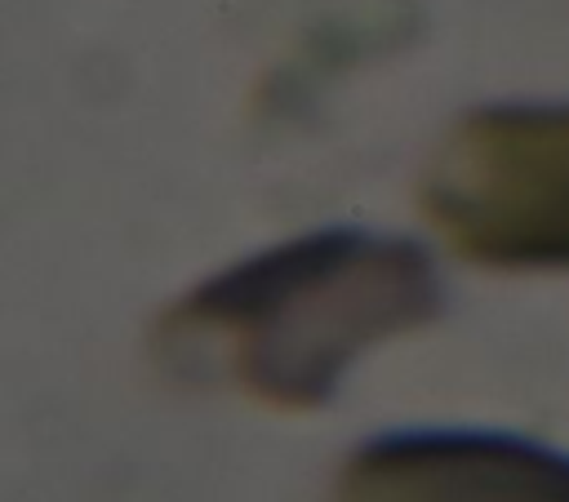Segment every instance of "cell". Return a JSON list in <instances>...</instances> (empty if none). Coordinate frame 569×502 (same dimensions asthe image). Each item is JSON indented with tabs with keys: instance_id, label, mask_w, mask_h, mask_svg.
I'll return each instance as SVG.
<instances>
[{
	"instance_id": "2",
	"label": "cell",
	"mask_w": 569,
	"mask_h": 502,
	"mask_svg": "<svg viewBox=\"0 0 569 502\" xmlns=\"http://www.w3.org/2000/svg\"><path fill=\"white\" fill-rule=\"evenodd\" d=\"M422 209L485 267H569V107H489L436 147Z\"/></svg>"
},
{
	"instance_id": "1",
	"label": "cell",
	"mask_w": 569,
	"mask_h": 502,
	"mask_svg": "<svg viewBox=\"0 0 569 502\" xmlns=\"http://www.w3.org/2000/svg\"><path fill=\"white\" fill-rule=\"evenodd\" d=\"M445 302L427 253L396 235L325 231L258 253L169 307L164 364L253 400L302 409L382 338L436 320Z\"/></svg>"
},
{
	"instance_id": "3",
	"label": "cell",
	"mask_w": 569,
	"mask_h": 502,
	"mask_svg": "<svg viewBox=\"0 0 569 502\" xmlns=\"http://www.w3.org/2000/svg\"><path fill=\"white\" fill-rule=\"evenodd\" d=\"M333 502H569V453L485 431H400L342 462Z\"/></svg>"
}]
</instances>
